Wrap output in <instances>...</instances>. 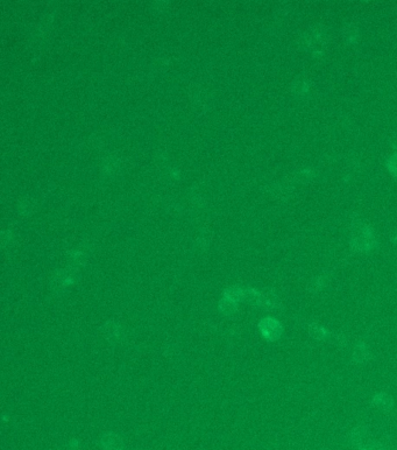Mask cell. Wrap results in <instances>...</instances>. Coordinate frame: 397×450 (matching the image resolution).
<instances>
[{
	"mask_svg": "<svg viewBox=\"0 0 397 450\" xmlns=\"http://www.w3.org/2000/svg\"><path fill=\"white\" fill-rule=\"evenodd\" d=\"M354 357L358 362H362L368 357V351L363 344H359L354 351Z\"/></svg>",
	"mask_w": 397,
	"mask_h": 450,
	"instance_id": "5",
	"label": "cell"
},
{
	"mask_svg": "<svg viewBox=\"0 0 397 450\" xmlns=\"http://www.w3.org/2000/svg\"><path fill=\"white\" fill-rule=\"evenodd\" d=\"M310 331H311L313 337H316V338H324L326 336L325 329L322 327H318V325H312V327L310 328Z\"/></svg>",
	"mask_w": 397,
	"mask_h": 450,
	"instance_id": "6",
	"label": "cell"
},
{
	"mask_svg": "<svg viewBox=\"0 0 397 450\" xmlns=\"http://www.w3.org/2000/svg\"><path fill=\"white\" fill-rule=\"evenodd\" d=\"M104 446L105 448H108L109 450H119L120 446H121V442H120V440L116 438V436L109 435L104 438Z\"/></svg>",
	"mask_w": 397,
	"mask_h": 450,
	"instance_id": "3",
	"label": "cell"
},
{
	"mask_svg": "<svg viewBox=\"0 0 397 450\" xmlns=\"http://www.w3.org/2000/svg\"><path fill=\"white\" fill-rule=\"evenodd\" d=\"M222 304H224V307H220V309H222V311L224 314H232L235 310V303L231 299H224L222 301Z\"/></svg>",
	"mask_w": 397,
	"mask_h": 450,
	"instance_id": "4",
	"label": "cell"
},
{
	"mask_svg": "<svg viewBox=\"0 0 397 450\" xmlns=\"http://www.w3.org/2000/svg\"><path fill=\"white\" fill-rule=\"evenodd\" d=\"M260 330L267 340L275 341L282 334V327L274 318H265L260 323Z\"/></svg>",
	"mask_w": 397,
	"mask_h": 450,
	"instance_id": "1",
	"label": "cell"
},
{
	"mask_svg": "<svg viewBox=\"0 0 397 450\" xmlns=\"http://www.w3.org/2000/svg\"><path fill=\"white\" fill-rule=\"evenodd\" d=\"M374 404L381 408H389L393 406V400H392V398L388 397L387 394H383V393H381V394L376 395V397L374 398Z\"/></svg>",
	"mask_w": 397,
	"mask_h": 450,
	"instance_id": "2",
	"label": "cell"
}]
</instances>
